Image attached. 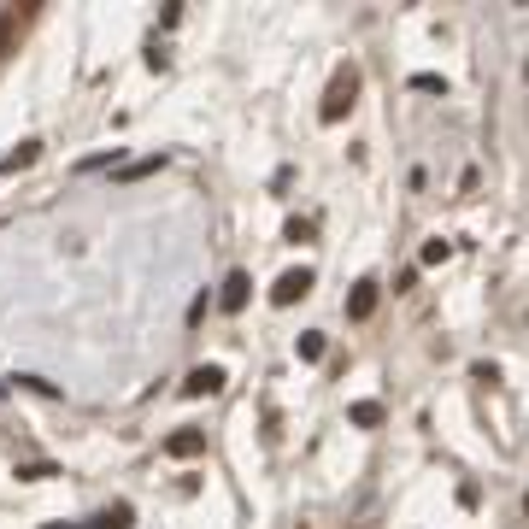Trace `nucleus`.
Masks as SVG:
<instances>
[{"label": "nucleus", "mask_w": 529, "mask_h": 529, "mask_svg": "<svg viewBox=\"0 0 529 529\" xmlns=\"http://www.w3.org/2000/svg\"><path fill=\"white\" fill-rule=\"evenodd\" d=\"M353 95H359V71H353V65H342V71L330 77V88H324V106H318V118H324V124H342L347 112H353Z\"/></svg>", "instance_id": "nucleus-1"}, {"label": "nucleus", "mask_w": 529, "mask_h": 529, "mask_svg": "<svg viewBox=\"0 0 529 529\" xmlns=\"http://www.w3.org/2000/svg\"><path fill=\"white\" fill-rule=\"evenodd\" d=\"M306 294H312V271L300 264V271H283V276H276L271 306H294V300H306Z\"/></svg>", "instance_id": "nucleus-2"}, {"label": "nucleus", "mask_w": 529, "mask_h": 529, "mask_svg": "<svg viewBox=\"0 0 529 529\" xmlns=\"http://www.w3.org/2000/svg\"><path fill=\"white\" fill-rule=\"evenodd\" d=\"M218 388H224V364H195V371H188V383H183V394L200 400V394H218Z\"/></svg>", "instance_id": "nucleus-3"}, {"label": "nucleus", "mask_w": 529, "mask_h": 529, "mask_svg": "<svg viewBox=\"0 0 529 529\" xmlns=\"http://www.w3.org/2000/svg\"><path fill=\"white\" fill-rule=\"evenodd\" d=\"M247 294H254V276H247V271H230V276H224L218 306H224V312H242V306H247Z\"/></svg>", "instance_id": "nucleus-4"}, {"label": "nucleus", "mask_w": 529, "mask_h": 529, "mask_svg": "<svg viewBox=\"0 0 529 529\" xmlns=\"http://www.w3.org/2000/svg\"><path fill=\"white\" fill-rule=\"evenodd\" d=\"M371 312H376V283L364 276V283H353V294H347V318H353V324H364Z\"/></svg>", "instance_id": "nucleus-5"}, {"label": "nucleus", "mask_w": 529, "mask_h": 529, "mask_svg": "<svg viewBox=\"0 0 529 529\" xmlns=\"http://www.w3.org/2000/svg\"><path fill=\"white\" fill-rule=\"evenodd\" d=\"M35 159H42V142H18L6 159H0V171H6V176H18V171H30Z\"/></svg>", "instance_id": "nucleus-6"}, {"label": "nucleus", "mask_w": 529, "mask_h": 529, "mask_svg": "<svg viewBox=\"0 0 529 529\" xmlns=\"http://www.w3.org/2000/svg\"><path fill=\"white\" fill-rule=\"evenodd\" d=\"M200 447H206V435H200V430H176V435L165 441V453H171V459H195Z\"/></svg>", "instance_id": "nucleus-7"}, {"label": "nucleus", "mask_w": 529, "mask_h": 529, "mask_svg": "<svg viewBox=\"0 0 529 529\" xmlns=\"http://www.w3.org/2000/svg\"><path fill=\"white\" fill-rule=\"evenodd\" d=\"M347 418L359 424V430H376V424H383V406H376V400H353V406H347Z\"/></svg>", "instance_id": "nucleus-8"}, {"label": "nucleus", "mask_w": 529, "mask_h": 529, "mask_svg": "<svg viewBox=\"0 0 529 529\" xmlns=\"http://www.w3.org/2000/svg\"><path fill=\"white\" fill-rule=\"evenodd\" d=\"M130 518H135V512H130V506H124V500H118V506H112V512H100V518L88 524V529H130Z\"/></svg>", "instance_id": "nucleus-9"}, {"label": "nucleus", "mask_w": 529, "mask_h": 529, "mask_svg": "<svg viewBox=\"0 0 529 529\" xmlns=\"http://www.w3.org/2000/svg\"><path fill=\"white\" fill-rule=\"evenodd\" d=\"M294 353H300V359H324V330H306V335H300V342H294Z\"/></svg>", "instance_id": "nucleus-10"}, {"label": "nucleus", "mask_w": 529, "mask_h": 529, "mask_svg": "<svg viewBox=\"0 0 529 529\" xmlns=\"http://www.w3.org/2000/svg\"><path fill=\"white\" fill-rule=\"evenodd\" d=\"M412 88H424V95H447V77H435V71H418Z\"/></svg>", "instance_id": "nucleus-11"}, {"label": "nucleus", "mask_w": 529, "mask_h": 529, "mask_svg": "<svg viewBox=\"0 0 529 529\" xmlns=\"http://www.w3.org/2000/svg\"><path fill=\"white\" fill-rule=\"evenodd\" d=\"M159 165H165V154H154V159H135V165H124V176H154Z\"/></svg>", "instance_id": "nucleus-12"}, {"label": "nucleus", "mask_w": 529, "mask_h": 529, "mask_svg": "<svg viewBox=\"0 0 529 529\" xmlns=\"http://www.w3.org/2000/svg\"><path fill=\"white\" fill-rule=\"evenodd\" d=\"M18 476H24V483H47V476H54V464H18Z\"/></svg>", "instance_id": "nucleus-13"}, {"label": "nucleus", "mask_w": 529, "mask_h": 529, "mask_svg": "<svg viewBox=\"0 0 529 529\" xmlns=\"http://www.w3.org/2000/svg\"><path fill=\"white\" fill-rule=\"evenodd\" d=\"M12 30H18V18H12V12L0 6V54H6V47H12Z\"/></svg>", "instance_id": "nucleus-14"}, {"label": "nucleus", "mask_w": 529, "mask_h": 529, "mask_svg": "<svg viewBox=\"0 0 529 529\" xmlns=\"http://www.w3.org/2000/svg\"><path fill=\"white\" fill-rule=\"evenodd\" d=\"M447 254H453V242H430V247H424V264H441Z\"/></svg>", "instance_id": "nucleus-15"}, {"label": "nucleus", "mask_w": 529, "mask_h": 529, "mask_svg": "<svg viewBox=\"0 0 529 529\" xmlns=\"http://www.w3.org/2000/svg\"><path fill=\"white\" fill-rule=\"evenodd\" d=\"M283 235H288V242H294V247H300V242H306V235H312V224H306V218H294V224H288V230H283Z\"/></svg>", "instance_id": "nucleus-16"}, {"label": "nucleus", "mask_w": 529, "mask_h": 529, "mask_svg": "<svg viewBox=\"0 0 529 529\" xmlns=\"http://www.w3.org/2000/svg\"><path fill=\"white\" fill-rule=\"evenodd\" d=\"M524 506H529V500H524Z\"/></svg>", "instance_id": "nucleus-17"}]
</instances>
